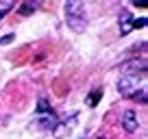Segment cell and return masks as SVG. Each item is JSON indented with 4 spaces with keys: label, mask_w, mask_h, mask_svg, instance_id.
Instances as JSON below:
<instances>
[{
    "label": "cell",
    "mask_w": 148,
    "mask_h": 139,
    "mask_svg": "<svg viewBox=\"0 0 148 139\" xmlns=\"http://www.w3.org/2000/svg\"><path fill=\"white\" fill-rule=\"evenodd\" d=\"M63 13H65V24L74 33H83L87 28V13H85L83 0H65Z\"/></svg>",
    "instance_id": "obj_1"
},
{
    "label": "cell",
    "mask_w": 148,
    "mask_h": 139,
    "mask_svg": "<svg viewBox=\"0 0 148 139\" xmlns=\"http://www.w3.org/2000/svg\"><path fill=\"white\" fill-rule=\"evenodd\" d=\"M142 26H146V18L135 20V18H131L129 11H122L120 13V33L122 35H129L133 28H142Z\"/></svg>",
    "instance_id": "obj_2"
},
{
    "label": "cell",
    "mask_w": 148,
    "mask_h": 139,
    "mask_svg": "<svg viewBox=\"0 0 148 139\" xmlns=\"http://www.w3.org/2000/svg\"><path fill=\"white\" fill-rule=\"evenodd\" d=\"M120 72L124 76H135V74H146V59H131L120 63Z\"/></svg>",
    "instance_id": "obj_3"
},
{
    "label": "cell",
    "mask_w": 148,
    "mask_h": 139,
    "mask_svg": "<svg viewBox=\"0 0 148 139\" xmlns=\"http://www.w3.org/2000/svg\"><path fill=\"white\" fill-rule=\"evenodd\" d=\"M137 76H122L120 80H118V91H120V96L124 98H131L133 93H137Z\"/></svg>",
    "instance_id": "obj_4"
},
{
    "label": "cell",
    "mask_w": 148,
    "mask_h": 139,
    "mask_svg": "<svg viewBox=\"0 0 148 139\" xmlns=\"http://www.w3.org/2000/svg\"><path fill=\"white\" fill-rule=\"evenodd\" d=\"M76 120H79V113H72L70 117H65L63 122H57V126L52 128V133H55L57 139H61L65 133H70V130L74 128V124H76Z\"/></svg>",
    "instance_id": "obj_5"
},
{
    "label": "cell",
    "mask_w": 148,
    "mask_h": 139,
    "mask_svg": "<svg viewBox=\"0 0 148 139\" xmlns=\"http://www.w3.org/2000/svg\"><path fill=\"white\" fill-rule=\"evenodd\" d=\"M137 126H139V122H137V115H135V111H124V115H122V128L126 130V133H135L137 130Z\"/></svg>",
    "instance_id": "obj_6"
},
{
    "label": "cell",
    "mask_w": 148,
    "mask_h": 139,
    "mask_svg": "<svg viewBox=\"0 0 148 139\" xmlns=\"http://www.w3.org/2000/svg\"><path fill=\"white\" fill-rule=\"evenodd\" d=\"M39 7H42V0H24V5L20 7L18 13L20 15H31L33 11H37Z\"/></svg>",
    "instance_id": "obj_7"
},
{
    "label": "cell",
    "mask_w": 148,
    "mask_h": 139,
    "mask_svg": "<svg viewBox=\"0 0 148 139\" xmlns=\"http://www.w3.org/2000/svg\"><path fill=\"white\" fill-rule=\"evenodd\" d=\"M57 122H59V120H57V115H55V113H52V111L48 113V115L39 117V126H42V128H46V130H48V128L52 130V128H55V126H57Z\"/></svg>",
    "instance_id": "obj_8"
},
{
    "label": "cell",
    "mask_w": 148,
    "mask_h": 139,
    "mask_svg": "<svg viewBox=\"0 0 148 139\" xmlns=\"http://www.w3.org/2000/svg\"><path fill=\"white\" fill-rule=\"evenodd\" d=\"M100 98H102V87H96V89L87 96V104H89V107H96Z\"/></svg>",
    "instance_id": "obj_9"
},
{
    "label": "cell",
    "mask_w": 148,
    "mask_h": 139,
    "mask_svg": "<svg viewBox=\"0 0 148 139\" xmlns=\"http://www.w3.org/2000/svg\"><path fill=\"white\" fill-rule=\"evenodd\" d=\"M37 113H50V104H48L46 98H39V102H37Z\"/></svg>",
    "instance_id": "obj_10"
},
{
    "label": "cell",
    "mask_w": 148,
    "mask_h": 139,
    "mask_svg": "<svg viewBox=\"0 0 148 139\" xmlns=\"http://www.w3.org/2000/svg\"><path fill=\"white\" fill-rule=\"evenodd\" d=\"M15 42V35L13 33H9V35H5V37H0V46H9V44Z\"/></svg>",
    "instance_id": "obj_11"
},
{
    "label": "cell",
    "mask_w": 148,
    "mask_h": 139,
    "mask_svg": "<svg viewBox=\"0 0 148 139\" xmlns=\"http://www.w3.org/2000/svg\"><path fill=\"white\" fill-rule=\"evenodd\" d=\"M131 98H135V100H139L142 104H146V89H144V87H139V93H133Z\"/></svg>",
    "instance_id": "obj_12"
},
{
    "label": "cell",
    "mask_w": 148,
    "mask_h": 139,
    "mask_svg": "<svg viewBox=\"0 0 148 139\" xmlns=\"http://www.w3.org/2000/svg\"><path fill=\"white\" fill-rule=\"evenodd\" d=\"M13 2H15V0H0V9H2V11H9L11 7H13Z\"/></svg>",
    "instance_id": "obj_13"
},
{
    "label": "cell",
    "mask_w": 148,
    "mask_h": 139,
    "mask_svg": "<svg viewBox=\"0 0 148 139\" xmlns=\"http://www.w3.org/2000/svg\"><path fill=\"white\" fill-rule=\"evenodd\" d=\"M135 7H146V0H133Z\"/></svg>",
    "instance_id": "obj_14"
},
{
    "label": "cell",
    "mask_w": 148,
    "mask_h": 139,
    "mask_svg": "<svg viewBox=\"0 0 148 139\" xmlns=\"http://www.w3.org/2000/svg\"><path fill=\"white\" fill-rule=\"evenodd\" d=\"M5 15H7V11H2V9H0V20L5 18Z\"/></svg>",
    "instance_id": "obj_15"
},
{
    "label": "cell",
    "mask_w": 148,
    "mask_h": 139,
    "mask_svg": "<svg viewBox=\"0 0 148 139\" xmlns=\"http://www.w3.org/2000/svg\"><path fill=\"white\" fill-rule=\"evenodd\" d=\"M96 139H105V137H96Z\"/></svg>",
    "instance_id": "obj_16"
}]
</instances>
